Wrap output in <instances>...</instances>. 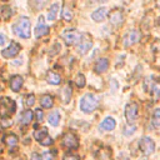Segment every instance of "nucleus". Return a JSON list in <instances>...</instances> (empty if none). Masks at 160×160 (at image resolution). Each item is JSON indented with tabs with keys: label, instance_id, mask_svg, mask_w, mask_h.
<instances>
[{
	"label": "nucleus",
	"instance_id": "obj_1",
	"mask_svg": "<svg viewBox=\"0 0 160 160\" xmlns=\"http://www.w3.org/2000/svg\"><path fill=\"white\" fill-rule=\"evenodd\" d=\"M30 26H31L30 20L26 16H22V18H20L14 24L12 29H14V32L18 36L24 38V39H28V38H30Z\"/></svg>",
	"mask_w": 160,
	"mask_h": 160
},
{
	"label": "nucleus",
	"instance_id": "obj_2",
	"mask_svg": "<svg viewBox=\"0 0 160 160\" xmlns=\"http://www.w3.org/2000/svg\"><path fill=\"white\" fill-rule=\"evenodd\" d=\"M98 106V99L92 94H86L80 100V110L84 112H91Z\"/></svg>",
	"mask_w": 160,
	"mask_h": 160
},
{
	"label": "nucleus",
	"instance_id": "obj_3",
	"mask_svg": "<svg viewBox=\"0 0 160 160\" xmlns=\"http://www.w3.org/2000/svg\"><path fill=\"white\" fill-rule=\"evenodd\" d=\"M16 109V105H15V101L10 98H2L0 99V116L4 119V118H8L10 114H12Z\"/></svg>",
	"mask_w": 160,
	"mask_h": 160
},
{
	"label": "nucleus",
	"instance_id": "obj_4",
	"mask_svg": "<svg viewBox=\"0 0 160 160\" xmlns=\"http://www.w3.org/2000/svg\"><path fill=\"white\" fill-rule=\"evenodd\" d=\"M61 38L64 39V41H65L68 45H74V44H78V42L81 41V34L78 32V31L74 30V29L64 30L62 34H61Z\"/></svg>",
	"mask_w": 160,
	"mask_h": 160
},
{
	"label": "nucleus",
	"instance_id": "obj_5",
	"mask_svg": "<svg viewBox=\"0 0 160 160\" xmlns=\"http://www.w3.org/2000/svg\"><path fill=\"white\" fill-rule=\"evenodd\" d=\"M139 148H140V150H141L142 154H145V155H150V154L155 150V142L152 141V139L145 136V138H142V139L140 140V142H139Z\"/></svg>",
	"mask_w": 160,
	"mask_h": 160
},
{
	"label": "nucleus",
	"instance_id": "obj_6",
	"mask_svg": "<svg viewBox=\"0 0 160 160\" xmlns=\"http://www.w3.org/2000/svg\"><path fill=\"white\" fill-rule=\"evenodd\" d=\"M138 112H139V106H138V104L131 102V104L126 105V108H125V118H126V120H128L129 124H132V122L136 120Z\"/></svg>",
	"mask_w": 160,
	"mask_h": 160
},
{
	"label": "nucleus",
	"instance_id": "obj_7",
	"mask_svg": "<svg viewBox=\"0 0 160 160\" xmlns=\"http://www.w3.org/2000/svg\"><path fill=\"white\" fill-rule=\"evenodd\" d=\"M140 39H141V32L139 30H130L124 38V45L125 46H131V45L136 44Z\"/></svg>",
	"mask_w": 160,
	"mask_h": 160
},
{
	"label": "nucleus",
	"instance_id": "obj_8",
	"mask_svg": "<svg viewBox=\"0 0 160 160\" xmlns=\"http://www.w3.org/2000/svg\"><path fill=\"white\" fill-rule=\"evenodd\" d=\"M19 51H20V45L18 42L12 41V42H10V45L6 49H4L1 51V55L6 59H10V58H14L15 55H18Z\"/></svg>",
	"mask_w": 160,
	"mask_h": 160
},
{
	"label": "nucleus",
	"instance_id": "obj_9",
	"mask_svg": "<svg viewBox=\"0 0 160 160\" xmlns=\"http://www.w3.org/2000/svg\"><path fill=\"white\" fill-rule=\"evenodd\" d=\"M62 144L69 148V149H76L79 146V141H78V138L72 134V132H66L64 136H62Z\"/></svg>",
	"mask_w": 160,
	"mask_h": 160
},
{
	"label": "nucleus",
	"instance_id": "obj_10",
	"mask_svg": "<svg viewBox=\"0 0 160 160\" xmlns=\"http://www.w3.org/2000/svg\"><path fill=\"white\" fill-rule=\"evenodd\" d=\"M108 14H109V11H108L106 8H99V9H96V10L91 14V18H92V20L96 21V22H101V21H104V20L106 19Z\"/></svg>",
	"mask_w": 160,
	"mask_h": 160
},
{
	"label": "nucleus",
	"instance_id": "obj_11",
	"mask_svg": "<svg viewBox=\"0 0 160 160\" xmlns=\"http://www.w3.org/2000/svg\"><path fill=\"white\" fill-rule=\"evenodd\" d=\"M39 20H40V21L38 22V25H36V28H35V36H36V38H41V36H44V35H46V34L49 32V28L46 26V24L44 22V20H42L41 16H40Z\"/></svg>",
	"mask_w": 160,
	"mask_h": 160
},
{
	"label": "nucleus",
	"instance_id": "obj_12",
	"mask_svg": "<svg viewBox=\"0 0 160 160\" xmlns=\"http://www.w3.org/2000/svg\"><path fill=\"white\" fill-rule=\"evenodd\" d=\"M108 68H109V61H108V59H105V58L99 59V60L96 61V64H95V71H96L98 74L105 72V71L108 70Z\"/></svg>",
	"mask_w": 160,
	"mask_h": 160
},
{
	"label": "nucleus",
	"instance_id": "obj_13",
	"mask_svg": "<svg viewBox=\"0 0 160 160\" xmlns=\"http://www.w3.org/2000/svg\"><path fill=\"white\" fill-rule=\"evenodd\" d=\"M22 85V78L20 75H14L10 79V88L12 91H19Z\"/></svg>",
	"mask_w": 160,
	"mask_h": 160
},
{
	"label": "nucleus",
	"instance_id": "obj_14",
	"mask_svg": "<svg viewBox=\"0 0 160 160\" xmlns=\"http://www.w3.org/2000/svg\"><path fill=\"white\" fill-rule=\"evenodd\" d=\"M110 22L112 25H120L122 22V12L120 10H114L110 14Z\"/></svg>",
	"mask_w": 160,
	"mask_h": 160
},
{
	"label": "nucleus",
	"instance_id": "obj_15",
	"mask_svg": "<svg viewBox=\"0 0 160 160\" xmlns=\"http://www.w3.org/2000/svg\"><path fill=\"white\" fill-rule=\"evenodd\" d=\"M91 48V41L90 40H81L80 44L78 45V52L80 55H85Z\"/></svg>",
	"mask_w": 160,
	"mask_h": 160
},
{
	"label": "nucleus",
	"instance_id": "obj_16",
	"mask_svg": "<svg viewBox=\"0 0 160 160\" xmlns=\"http://www.w3.org/2000/svg\"><path fill=\"white\" fill-rule=\"evenodd\" d=\"M115 125H116V122H115V120H114L112 118H106V119H104V120L101 121L100 128L104 129V130L110 131V130H114Z\"/></svg>",
	"mask_w": 160,
	"mask_h": 160
},
{
	"label": "nucleus",
	"instance_id": "obj_17",
	"mask_svg": "<svg viewBox=\"0 0 160 160\" xmlns=\"http://www.w3.org/2000/svg\"><path fill=\"white\" fill-rule=\"evenodd\" d=\"M32 116H34V114H32L31 110H25V111L21 114V116H20V122H21L22 125H28V124L31 122Z\"/></svg>",
	"mask_w": 160,
	"mask_h": 160
},
{
	"label": "nucleus",
	"instance_id": "obj_18",
	"mask_svg": "<svg viewBox=\"0 0 160 160\" xmlns=\"http://www.w3.org/2000/svg\"><path fill=\"white\" fill-rule=\"evenodd\" d=\"M40 105H41L42 108L49 109V108H51V106L54 105V100H52V98H51L50 95L45 94V95H42V96L40 98Z\"/></svg>",
	"mask_w": 160,
	"mask_h": 160
},
{
	"label": "nucleus",
	"instance_id": "obj_19",
	"mask_svg": "<svg viewBox=\"0 0 160 160\" xmlns=\"http://www.w3.org/2000/svg\"><path fill=\"white\" fill-rule=\"evenodd\" d=\"M60 9V5L58 2L52 4L50 6V10H49V14H48V20L49 21H54L56 19V15H58V10Z\"/></svg>",
	"mask_w": 160,
	"mask_h": 160
},
{
	"label": "nucleus",
	"instance_id": "obj_20",
	"mask_svg": "<svg viewBox=\"0 0 160 160\" xmlns=\"http://www.w3.org/2000/svg\"><path fill=\"white\" fill-rule=\"evenodd\" d=\"M4 141H5V144H6L9 148H14V146L18 144V136L14 135V134H8V135H5Z\"/></svg>",
	"mask_w": 160,
	"mask_h": 160
},
{
	"label": "nucleus",
	"instance_id": "obj_21",
	"mask_svg": "<svg viewBox=\"0 0 160 160\" xmlns=\"http://www.w3.org/2000/svg\"><path fill=\"white\" fill-rule=\"evenodd\" d=\"M46 136H48V129L46 128H41V129H38L34 131V138L39 141H42Z\"/></svg>",
	"mask_w": 160,
	"mask_h": 160
},
{
	"label": "nucleus",
	"instance_id": "obj_22",
	"mask_svg": "<svg viewBox=\"0 0 160 160\" xmlns=\"http://www.w3.org/2000/svg\"><path fill=\"white\" fill-rule=\"evenodd\" d=\"M46 79H48V81H49L50 84H52V85H59V84H60V81H61L60 76H59L58 74L52 72V71L48 72V76H46Z\"/></svg>",
	"mask_w": 160,
	"mask_h": 160
},
{
	"label": "nucleus",
	"instance_id": "obj_23",
	"mask_svg": "<svg viewBox=\"0 0 160 160\" xmlns=\"http://www.w3.org/2000/svg\"><path fill=\"white\" fill-rule=\"evenodd\" d=\"M49 124L51 125V126H58V124H59V121H60V114L58 112V111H52L50 115H49Z\"/></svg>",
	"mask_w": 160,
	"mask_h": 160
},
{
	"label": "nucleus",
	"instance_id": "obj_24",
	"mask_svg": "<svg viewBox=\"0 0 160 160\" xmlns=\"http://www.w3.org/2000/svg\"><path fill=\"white\" fill-rule=\"evenodd\" d=\"M148 91H150L154 98H159L160 96V81H155L151 84V86L148 89Z\"/></svg>",
	"mask_w": 160,
	"mask_h": 160
},
{
	"label": "nucleus",
	"instance_id": "obj_25",
	"mask_svg": "<svg viewBox=\"0 0 160 160\" xmlns=\"http://www.w3.org/2000/svg\"><path fill=\"white\" fill-rule=\"evenodd\" d=\"M61 96H62L64 102H68L70 100V96H71V88H70V85H66L64 88V90L61 92Z\"/></svg>",
	"mask_w": 160,
	"mask_h": 160
},
{
	"label": "nucleus",
	"instance_id": "obj_26",
	"mask_svg": "<svg viewBox=\"0 0 160 160\" xmlns=\"http://www.w3.org/2000/svg\"><path fill=\"white\" fill-rule=\"evenodd\" d=\"M75 82H76V85H78L79 88H84V86H85V76H84L82 74H79V75L76 76Z\"/></svg>",
	"mask_w": 160,
	"mask_h": 160
},
{
	"label": "nucleus",
	"instance_id": "obj_27",
	"mask_svg": "<svg viewBox=\"0 0 160 160\" xmlns=\"http://www.w3.org/2000/svg\"><path fill=\"white\" fill-rule=\"evenodd\" d=\"M1 128L2 129H6V128H10L11 125H12V120L10 119V118H4L2 120H1Z\"/></svg>",
	"mask_w": 160,
	"mask_h": 160
},
{
	"label": "nucleus",
	"instance_id": "obj_28",
	"mask_svg": "<svg viewBox=\"0 0 160 160\" xmlns=\"http://www.w3.org/2000/svg\"><path fill=\"white\" fill-rule=\"evenodd\" d=\"M62 18H64L66 21H70V20H71L72 14H71V11H70L68 8H64V11H62Z\"/></svg>",
	"mask_w": 160,
	"mask_h": 160
},
{
	"label": "nucleus",
	"instance_id": "obj_29",
	"mask_svg": "<svg viewBox=\"0 0 160 160\" xmlns=\"http://www.w3.org/2000/svg\"><path fill=\"white\" fill-rule=\"evenodd\" d=\"M135 130H136V128L134 126V125H131V126H125V129H124V134L126 135V136H129V135H131V134H134L135 132Z\"/></svg>",
	"mask_w": 160,
	"mask_h": 160
},
{
	"label": "nucleus",
	"instance_id": "obj_30",
	"mask_svg": "<svg viewBox=\"0 0 160 160\" xmlns=\"http://www.w3.org/2000/svg\"><path fill=\"white\" fill-rule=\"evenodd\" d=\"M34 102H35V96L31 94V95H28L26 96V101H25V104H26V106H32L34 105Z\"/></svg>",
	"mask_w": 160,
	"mask_h": 160
},
{
	"label": "nucleus",
	"instance_id": "obj_31",
	"mask_svg": "<svg viewBox=\"0 0 160 160\" xmlns=\"http://www.w3.org/2000/svg\"><path fill=\"white\" fill-rule=\"evenodd\" d=\"M42 160H52L54 159V154L52 152H49V151H46V152H44L42 154Z\"/></svg>",
	"mask_w": 160,
	"mask_h": 160
},
{
	"label": "nucleus",
	"instance_id": "obj_32",
	"mask_svg": "<svg viewBox=\"0 0 160 160\" xmlns=\"http://www.w3.org/2000/svg\"><path fill=\"white\" fill-rule=\"evenodd\" d=\"M64 160H80L78 155H72V154H66L64 156Z\"/></svg>",
	"mask_w": 160,
	"mask_h": 160
},
{
	"label": "nucleus",
	"instance_id": "obj_33",
	"mask_svg": "<svg viewBox=\"0 0 160 160\" xmlns=\"http://www.w3.org/2000/svg\"><path fill=\"white\" fill-rule=\"evenodd\" d=\"M40 144H41V145H51V144H52V139L49 138V136H46L42 141H40Z\"/></svg>",
	"mask_w": 160,
	"mask_h": 160
},
{
	"label": "nucleus",
	"instance_id": "obj_34",
	"mask_svg": "<svg viewBox=\"0 0 160 160\" xmlns=\"http://www.w3.org/2000/svg\"><path fill=\"white\" fill-rule=\"evenodd\" d=\"M42 118H44V114H42V110H40V109H38V110H36V119H38V121H41V120H42Z\"/></svg>",
	"mask_w": 160,
	"mask_h": 160
},
{
	"label": "nucleus",
	"instance_id": "obj_35",
	"mask_svg": "<svg viewBox=\"0 0 160 160\" xmlns=\"http://www.w3.org/2000/svg\"><path fill=\"white\" fill-rule=\"evenodd\" d=\"M31 160H42V158L39 155V154H36V152H34L32 155H31Z\"/></svg>",
	"mask_w": 160,
	"mask_h": 160
},
{
	"label": "nucleus",
	"instance_id": "obj_36",
	"mask_svg": "<svg viewBox=\"0 0 160 160\" xmlns=\"http://www.w3.org/2000/svg\"><path fill=\"white\" fill-rule=\"evenodd\" d=\"M5 41H6L5 35H4V34H0V46H2V45L5 44Z\"/></svg>",
	"mask_w": 160,
	"mask_h": 160
},
{
	"label": "nucleus",
	"instance_id": "obj_37",
	"mask_svg": "<svg viewBox=\"0 0 160 160\" xmlns=\"http://www.w3.org/2000/svg\"><path fill=\"white\" fill-rule=\"evenodd\" d=\"M159 118H160V109H156L155 112H154V119H155V121H156V119H159Z\"/></svg>",
	"mask_w": 160,
	"mask_h": 160
},
{
	"label": "nucleus",
	"instance_id": "obj_38",
	"mask_svg": "<svg viewBox=\"0 0 160 160\" xmlns=\"http://www.w3.org/2000/svg\"><path fill=\"white\" fill-rule=\"evenodd\" d=\"M156 25L160 28V18H159V19H158V21H156Z\"/></svg>",
	"mask_w": 160,
	"mask_h": 160
},
{
	"label": "nucleus",
	"instance_id": "obj_39",
	"mask_svg": "<svg viewBox=\"0 0 160 160\" xmlns=\"http://www.w3.org/2000/svg\"><path fill=\"white\" fill-rule=\"evenodd\" d=\"M1 151H2V146L0 145V152H1Z\"/></svg>",
	"mask_w": 160,
	"mask_h": 160
},
{
	"label": "nucleus",
	"instance_id": "obj_40",
	"mask_svg": "<svg viewBox=\"0 0 160 160\" xmlns=\"http://www.w3.org/2000/svg\"><path fill=\"white\" fill-rule=\"evenodd\" d=\"M158 5H159V6H160V1H159V2H158Z\"/></svg>",
	"mask_w": 160,
	"mask_h": 160
},
{
	"label": "nucleus",
	"instance_id": "obj_41",
	"mask_svg": "<svg viewBox=\"0 0 160 160\" xmlns=\"http://www.w3.org/2000/svg\"><path fill=\"white\" fill-rule=\"evenodd\" d=\"M0 90H1V86H0Z\"/></svg>",
	"mask_w": 160,
	"mask_h": 160
}]
</instances>
